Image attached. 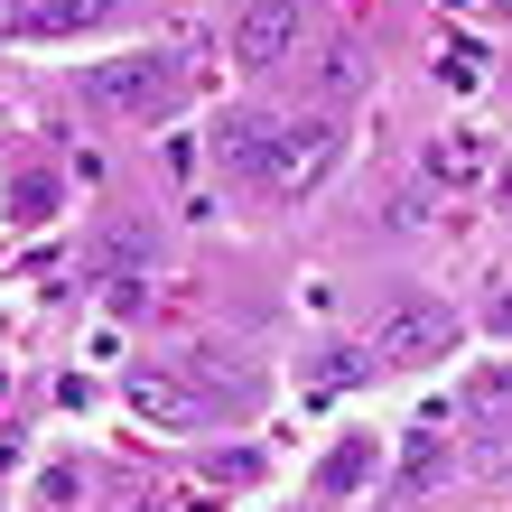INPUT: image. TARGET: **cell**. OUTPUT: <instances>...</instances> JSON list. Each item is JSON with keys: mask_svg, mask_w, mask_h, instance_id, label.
Wrapping results in <instances>:
<instances>
[{"mask_svg": "<svg viewBox=\"0 0 512 512\" xmlns=\"http://www.w3.org/2000/svg\"><path fill=\"white\" fill-rule=\"evenodd\" d=\"M177 84H187L177 56H103V66L75 75V103L103 112V122H149V112L177 103Z\"/></svg>", "mask_w": 512, "mask_h": 512, "instance_id": "1", "label": "cell"}, {"mask_svg": "<svg viewBox=\"0 0 512 512\" xmlns=\"http://www.w3.org/2000/svg\"><path fill=\"white\" fill-rule=\"evenodd\" d=\"M447 345H457V317H447L438 298L401 289V298L373 317V345H364V354H373V364H438Z\"/></svg>", "mask_w": 512, "mask_h": 512, "instance_id": "2", "label": "cell"}, {"mask_svg": "<svg viewBox=\"0 0 512 512\" xmlns=\"http://www.w3.org/2000/svg\"><path fill=\"white\" fill-rule=\"evenodd\" d=\"M336 149H345L336 112H289V122H280V149H270V196H298V187H317Z\"/></svg>", "mask_w": 512, "mask_h": 512, "instance_id": "3", "label": "cell"}, {"mask_svg": "<svg viewBox=\"0 0 512 512\" xmlns=\"http://www.w3.org/2000/svg\"><path fill=\"white\" fill-rule=\"evenodd\" d=\"M298 28H308L298 0H252V10L233 19V56H243L252 75H270V66H289V56H298Z\"/></svg>", "mask_w": 512, "mask_h": 512, "instance_id": "4", "label": "cell"}, {"mask_svg": "<svg viewBox=\"0 0 512 512\" xmlns=\"http://www.w3.org/2000/svg\"><path fill=\"white\" fill-rule=\"evenodd\" d=\"M270 149H280V112H224L215 122V168L233 187H270Z\"/></svg>", "mask_w": 512, "mask_h": 512, "instance_id": "5", "label": "cell"}, {"mask_svg": "<svg viewBox=\"0 0 512 512\" xmlns=\"http://www.w3.org/2000/svg\"><path fill=\"white\" fill-rule=\"evenodd\" d=\"M149 261H159V233H149V224H103L94 233V280H112V308H131V298H140V280H149Z\"/></svg>", "mask_w": 512, "mask_h": 512, "instance_id": "6", "label": "cell"}, {"mask_svg": "<svg viewBox=\"0 0 512 512\" xmlns=\"http://www.w3.org/2000/svg\"><path fill=\"white\" fill-rule=\"evenodd\" d=\"M364 84H373V56L354 47V38H336V47H326L317 66H308V94H317V112H326V103H354Z\"/></svg>", "mask_w": 512, "mask_h": 512, "instance_id": "7", "label": "cell"}, {"mask_svg": "<svg viewBox=\"0 0 512 512\" xmlns=\"http://www.w3.org/2000/svg\"><path fill=\"white\" fill-rule=\"evenodd\" d=\"M112 0H10V28L19 38H66V28H94Z\"/></svg>", "mask_w": 512, "mask_h": 512, "instance_id": "8", "label": "cell"}, {"mask_svg": "<svg viewBox=\"0 0 512 512\" xmlns=\"http://www.w3.org/2000/svg\"><path fill=\"white\" fill-rule=\"evenodd\" d=\"M429 177H438V187H485V140L438 131V140H429Z\"/></svg>", "mask_w": 512, "mask_h": 512, "instance_id": "9", "label": "cell"}, {"mask_svg": "<svg viewBox=\"0 0 512 512\" xmlns=\"http://www.w3.org/2000/svg\"><path fill=\"white\" fill-rule=\"evenodd\" d=\"M140 410H159V419H177V429H196V419H205V391H196L187 373H140Z\"/></svg>", "mask_w": 512, "mask_h": 512, "instance_id": "10", "label": "cell"}, {"mask_svg": "<svg viewBox=\"0 0 512 512\" xmlns=\"http://www.w3.org/2000/svg\"><path fill=\"white\" fill-rule=\"evenodd\" d=\"M56 196H66V187H56L47 168H28V177H10V215H19V224H47V215H56Z\"/></svg>", "mask_w": 512, "mask_h": 512, "instance_id": "11", "label": "cell"}, {"mask_svg": "<svg viewBox=\"0 0 512 512\" xmlns=\"http://www.w3.org/2000/svg\"><path fill=\"white\" fill-rule=\"evenodd\" d=\"M364 466H373V447H364V438H345L336 457H326V475H317V485H326V494H354V485H364Z\"/></svg>", "mask_w": 512, "mask_h": 512, "instance_id": "12", "label": "cell"}, {"mask_svg": "<svg viewBox=\"0 0 512 512\" xmlns=\"http://www.w3.org/2000/svg\"><path fill=\"white\" fill-rule=\"evenodd\" d=\"M429 475H438V429H419V438H410V466H401V485H429Z\"/></svg>", "mask_w": 512, "mask_h": 512, "instance_id": "13", "label": "cell"}, {"mask_svg": "<svg viewBox=\"0 0 512 512\" xmlns=\"http://www.w3.org/2000/svg\"><path fill=\"white\" fill-rule=\"evenodd\" d=\"M494 326H503V336H512V298H494Z\"/></svg>", "mask_w": 512, "mask_h": 512, "instance_id": "14", "label": "cell"}]
</instances>
